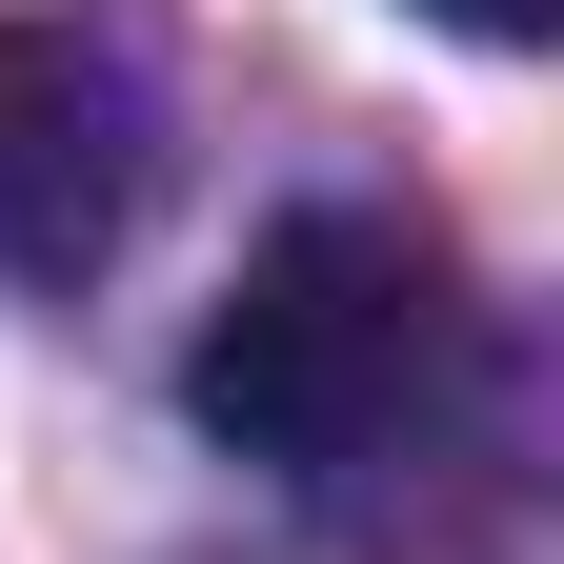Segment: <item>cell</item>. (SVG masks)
Listing matches in <instances>:
<instances>
[{
    "instance_id": "obj_1",
    "label": "cell",
    "mask_w": 564,
    "mask_h": 564,
    "mask_svg": "<svg viewBox=\"0 0 564 564\" xmlns=\"http://www.w3.org/2000/svg\"><path fill=\"white\" fill-rule=\"evenodd\" d=\"M484 383V303H464V242L403 223V202H303L202 323L182 403L223 423L242 464L282 484H383L403 444H444Z\"/></svg>"
},
{
    "instance_id": "obj_3",
    "label": "cell",
    "mask_w": 564,
    "mask_h": 564,
    "mask_svg": "<svg viewBox=\"0 0 564 564\" xmlns=\"http://www.w3.org/2000/svg\"><path fill=\"white\" fill-rule=\"evenodd\" d=\"M423 21H464V41H544L564 0H423Z\"/></svg>"
},
{
    "instance_id": "obj_2",
    "label": "cell",
    "mask_w": 564,
    "mask_h": 564,
    "mask_svg": "<svg viewBox=\"0 0 564 564\" xmlns=\"http://www.w3.org/2000/svg\"><path fill=\"white\" fill-rule=\"evenodd\" d=\"M141 223V82L82 21H0V282H82Z\"/></svg>"
}]
</instances>
